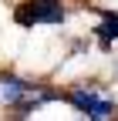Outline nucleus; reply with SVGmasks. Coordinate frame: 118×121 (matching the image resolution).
<instances>
[{
  "label": "nucleus",
  "instance_id": "obj_1",
  "mask_svg": "<svg viewBox=\"0 0 118 121\" xmlns=\"http://www.w3.org/2000/svg\"><path fill=\"white\" fill-rule=\"evenodd\" d=\"M14 20L20 27H41V24H61L64 7L61 0H24L14 10Z\"/></svg>",
  "mask_w": 118,
  "mask_h": 121
},
{
  "label": "nucleus",
  "instance_id": "obj_3",
  "mask_svg": "<svg viewBox=\"0 0 118 121\" xmlns=\"http://www.w3.org/2000/svg\"><path fill=\"white\" fill-rule=\"evenodd\" d=\"M115 37H118V13H105V20L98 24V40H101V47H108Z\"/></svg>",
  "mask_w": 118,
  "mask_h": 121
},
{
  "label": "nucleus",
  "instance_id": "obj_2",
  "mask_svg": "<svg viewBox=\"0 0 118 121\" xmlns=\"http://www.w3.org/2000/svg\"><path fill=\"white\" fill-rule=\"evenodd\" d=\"M71 104H74L78 111H84L88 118H95V121H105L111 111H115V101L105 98V94H95V91H71Z\"/></svg>",
  "mask_w": 118,
  "mask_h": 121
}]
</instances>
